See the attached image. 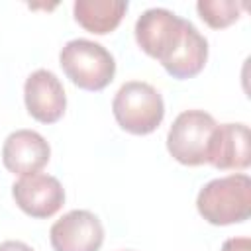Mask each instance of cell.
Listing matches in <instances>:
<instances>
[{
	"mask_svg": "<svg viewBox=\"0 0 251 251\" xmlns=\"http://www.w3.org/2000/svg\"><path fill=\"white\" fill-rule=\"evenodd\" d=\"M135 41L178 80L196 76L208 61V39L194 24L167 8H149L135 22Z\"/></svg>",
	"mask_w": 251,
	"mask_h": 251,
	"instance_id": "obj_1",
	"label": "cell"
},
{
	"mask_svg": "<svg viewBox=\"0 0 251 251\" xmlns=\"http://www.w3.org/2000/svg\"><path fill=\"white\" fill-rule=\"evenodd\" d=\"M196 210L212 226L245 222L251 214V178L235 173L210 180L196 196Z\"/></svg>",
	"mask_w": 251,
	"mask_h": 251,
	"instance_id": "obj_2",
	"label": "cell"
},
{
	"mask_svg": "<svg viewBox=\"0 0 251 251\" xmlns=\"http://www.w3.org/2000/svg\"><path fill=\"white\" fill-rule=\"evenodd\" d=\"M112 112L124 131L147 135L161 126L165 118V104L155 86L143 80H129L118 88L112 102Z\"/></svg>",
	"mask_w": 251,
	"mask_h": 251,
	"instance_id": "obj_3",
	"label": "cell"
},
{
	"mask_svg": "<svg viewBox=\"0 0 251 251\" xmlns=\"http://www.w3.org/2000/svg\"><path fill=\"white\" fill-rule=\"evenodd\" d=\"M59 65L75 86L90 92L104 90L116 75L112 53L90 39H71L65 43L59 53Z\"/></svg>",
	"mask_w": 251,
	"mask_h": 251,
	"instance_id": "obj_4",
	"label": "cell"
},
{
	"mask_svg": "<svg viewBox=\"0 0 251 251\" xmlns=\"http://www.w3.org/2000/svg\"><path fill=\"white\" fill-rule=\"evenodd\" d=\"M216 126V120L204 110L180 112L167 133V149L171 157L186 167L204 165L210 135Z\"/></svg>",
	"mask_w": 251,
	"mask_h": 251,
	"instance_id": "obj_5",
	"label": "cell"
},
{
	"mask_svg": "<svg viewBox=\"0 0 251 251\" xmlns=\"http://www.w3.org/2000/svg\"><path fill=\"white\" fill-rule=\"evenodd\" d=\"M12 196L24 214L39 220L55 216L65 204L63 184L55 176L43 173L24 175L12 184Z\"/></svg>",
	"mask_w": 251,
	"mask_h": 251,
	"instance_id": "obj_6",
	"label": "cell"
},
{
	"mask_svg": "<svg viewBox=\"0 0 251 251\" xmlns=\"http://www.w3.org/2000/svg\"><path fill=\"white\" fill-rule=\"evenodd\" d=\"M49 239L55 251H100L104 226L88 210H71L51 226Z\"/></svg>",
	"mask_w": 251,
	"mask_h": 251,
	"instance_id": "obj_7",
	"label": "cell"
},
{
	"mask_svg": "<svg viewBox=\"0 0 251 251\" xmlns=\"http://www.w3.org/2000/svg\"><path fill=\"white\" fill-rule=\"evenodd\" d=\"M24 102L27 114L41 124H55L67 110L63 82L47 69L33 71L24 84Z\"/></svg>",
	"mask_w": 251,
	"mask_h": 251,
	"instance_id": "obj_8",
	"label": "cell"
},
{
	"mask_svg": "<svg viewBox=\"0 0 251 251\" xmlns=\"http://www.w3.org/2000/svg\"><path fill=\"white\" fill-rule=\"evenodd\" d=\"M206 163L220 171H245L251 165V137L245 124H220L208 143Z\"/></svg>",
	"mask_w": 251,
	"mask_h": 251,
	"instance_id": "obj_9",
	"label": "cell"
},
{
	"mask_svg": "<svg viewBox=\"0 0 251 251\" xmlns=\"http://www.w3.org/2000/svg\"><path fill=\"white\" fill-rule=\"evenodd\" d=\"M51 157V147L47 139L33 129L12 131L2 145V163L14 175L39 173Z\"/></svg>",
	"mask_w": 251,
	"mask_h": 251,
	"instance_id": "obj_10",
	"label": "cell"
},
{
	"mask_svg": "<svg viewBox=\"0 0 251 251\" xmlns=\"http://www.w3.org/2000/svg\"><path fill=\"white\" fill-rule=\"evenodd\" d=\"M75 20L86 31L104 35L114 31L127 12V2L122 0H76L73 6Z\"/></svg>",
	"mask_w": 251,
	"mask_h": 251,
	"instance_id": "obj_11",
	"label": "cell"
},
{
	"mask_svg": "<svg viewBox=\"0 0 251 251\" xmlns=\"http://www.w3.org/2000/svg\"><path fill=\"white\" fill-rule=\"evenodd\" d=\"M196 10L202 22H206L212 29H224L241 18V14L247 10V4L233 0H200Z\"/></svg>",
	"mask_w": 251,
	"mask_h": 251,
	"instance_id": "obj_12",
	"label": "cell"
},
{
	"mask_svg": "<svg viewBox=\"0 0 251 251\" xmlns=\"http://www.w3.org/2000/svg\"><path fill=\"white\" fill-rule=\"evenodd\" d=\"M249 249H251L249 237H229L222 245V251H249Z\"/></svg>",
	"mask_w": 251,
	"mask_h": 251,
	"instance_id": "obj_13",
	"label": "cell"
},
{
	"mask_svg": "<svg viewBox=\"0 0 251 251\" xmlns=\"http://www.w3.org/2000/svg\"><path fill=\"white\" fill-rule=\"evenodd\" d=\"M0 251H33V247H29L24 241H16V239H8L0 243Z\"/></svg>",
	"mask_w": 251,
	"mask_h": 251,
	"instance_id": "obj_14",
	"label": "cell"
},
{
	"mask_svg": "<svg viewBox=\"0 0 251 251\" xmlns=\"http://www.w3.org/2000/svg\"><path fill=\"white\" fill-rule=\"evenodd\" d=\"M124 251H133V249H124Z\"/></svg>",
	"mask_w": 251,
	"mask_h": 251,
	"instance_id": "obj_15",
	"label": "cell"
}]
</instances>
